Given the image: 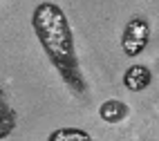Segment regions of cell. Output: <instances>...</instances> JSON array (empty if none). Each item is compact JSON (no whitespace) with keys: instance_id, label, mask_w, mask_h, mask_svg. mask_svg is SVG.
<instances>
[{"instance_id":"8992f818","label":"cell","mask_w":159,"mask_h":141,"mask_svg":"<svg viewBox=\"0 0 159 141\" xmlns=\"http://www.w3.org/2000/svg\"><path fill=\"white\" fill-rule=\"evenodd\" d=\"M47 141H94V139L83 128H56L54 132H49Z\"/></svg>"},{"instance_id":"7a4b0ae2","label":"cell","mask_w":159,"mask_h":141,"mask_svg":"<svg viewBox=\"0 0 159 141\" xmlns=\"http://www.w3.org/2000/svg\"><path fill=\"white\" fill-rule=\"evenodd\" d=\"M150 43V23L143 16H132L123 27L121 34V49L125 56H139Z\"/></svg>"},{"instance_id":"52a82bcc","label":"cell","mask_w":159,"mask_h":141,"mask_svg":"<svg viewBox=\"0 0 159 141\" xmlns=\"http://www.w3.org/2000/svg\"><path fill=\"white\" fill-rule=\"evenodd\" d=\"M157 2H159V0H157Z\"/></svg>"},{"instance_id":"6da1fadb","label":"cell","mask_w":159,"mask_h":141,"mask_svg":"<svg viewBox=\"0 0 159 141\" xmlns=\"http://www.w3.org/2000/svg\"><path fill=\"white\" fill-rule=\"evenodd\" d=\"M31 27L43 47L45 56L54 65L63 83L74 94H85L88 85L81 74V63L76 56L74 34L65 11L56 2H38L31 14Z\"/></svg>"},{"instance_id":"5b68a950","label":"cell","mask_w":159,"mask_h":141,"mask_svg":"<svg viewBox=\"0 0 159 141\" xmlns=\"http://www.w3.org/2000/svg\"><path fill=\"white\" fill-rule=\"evenodd\" d=\"M14 130H16V110L9 105L5 90L0 88V141L9 139Z\"/></svg>"},{"instance_id":"3957f363","label":"cell","mask_w":159,"mask_h":141,"mask_svg":"<svg viewBox=\"0 0 159 141\" xmlns=\"http://www.w3.org/2000/svg\"><path fill=\"white\" fill-rule=\"evenodd\" d=\"M152 85V70L148 65L134 63L123 72V88L128 92H143Z\"/></svg>"},{"instance_id":"277c9868","label":"cell","mask_w":159,"mask_h":141,"mask_svg":"<svg viewBox=\"0 0 159 141\" xmlns=\"http://www.w3.org/2000/svg\"><path fill=\"white\" fill-rule=\"evenodd\" d=\"M130 114V107L128 103H123L119 99H108V101H103L99 105V116L103 119L105 123H121L125 116Z\"/></svg>"}]
</instances>
